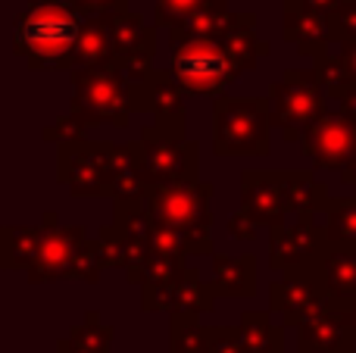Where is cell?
I'll use <instances>...</instances> for the list:
<instances>
[{
	"label": "cell",
	"mask_w": 356,
	"mask_h": 353,
	"mask_svg": "<svg viewBox=\"0 0 356 353\" xmlns=\"http://www.w3.org/2000/svg\"><path fill=\"white\" fill-rule=\"evenodd\" d=\"M325 88L316 69H284L269 88V119L284 141H300L325 116Z\"/></svg>",
	"instance_id": "obj_6"
},
{
	"label": "cell",
	"mask_w": 356,
	"mask_h": 353,
	"mask_svg": "<svg viewBox=\"0 0 356 353\" xmlns=\"http://www.w3.org/2000/svg\"><path fill=\"white\" fill-rule=\"evenodd\" d=\"M85 129L88 125L69 110L66 116H60L50 129H44V141H54L56 147H69V144H75V141H85Z\"/></svg>",
	"instance_id": "obj_30"
},
{
	"label": "cell",
	"mask_w": 356,
	"mask_h": 353,
	"mask_svg": "<svg viewBox=\"0 0 356 353\" xmlns=\"http://www.w3.org/2000/svg\"><path fill=\"white\" fill-rule=\"evenodd\" d=\"M213 185L209 181H178V185L147 188L144 210L150 225H166L181 235L188 254H213V213H209Z\"/></svg>",
	"instance_id": "obj_3"
},
{
	"label": "cell",
	"mask_w": 356,
	"mask_h": 353,
	"mask_svg": "<svg viewBox=\"0 0 356 353\" xmlns=\"http://www.w3.org/2000/svg\"><path fill=\"white\" fill-rule=\"evenodd\" d=\"M332 22V41L334 44H353L356 41V0H347L328 16Z\"/></svg>",
	"instance_id": "obj_31"
},
{
	"label": "cell",
	"mask_w": 356,
	"mask_h": 353,
	"mask_svg": "<svg viewBox=\"0 0 356 353\" xmlns=\"http://www.w3.org/2000/svg\"><path fill=\"white\" fill-rule=\"evenodd\" d=\"M297 350L300 353H353L356 331L347 322L338 300L319 310L316 316L297 325Z\"/></svg>",
	"instance_id": "obj_15"
},
{
	"label": "cell",
	"mask_w": 356,
	"mask_h": 353,
	"mask_svg": "<svg viewBox=\"0 0 356 353\" xmlns=\"http://www.w3.org/2000/svg\"><path fill=\"white\" fill-rule=\"evenodd\" d=\"M54 222L56 213H47L41 229V244H38V256L29 269V281H35V285L54 279H69L75 256L88 241L81 225H54Z\"/></svg>",
	"instance_id": "obj_13"
},
{
	"label": "cell",
	"mask_w": 356,
	"mask_h": 353,
	"mask_svg": "<svg viewBox=\"0 0 356 353\" xmlns=\"http://www.w3.org/2000/svg\"><path fill=\"white\" fill-rule=\"evenodd\" d=\"M272 235V269L278 272H291V269H309L322 260L328 247L325 229L316 225V216H303L297 219L294 225H278V229H269Z\"/></svg>",
	"instance_id": "obj_14"
},
{
	"label": "cell",
	"mask_w": 356,
	"mask_h": 353,
	"mask_svg": "<svg viewBox=\"0 0 356 353\" xmlns=\"http://www.w3.org/2000/svg\"><path fill=\"white\" fill-rule=\"evenodd\" d=\"M325 238L328 244L356 247V197L353 200H328L325 210Z\"/></svg>",
	"instance_id": "obj_27"
},
{
	"label": "cell",
	"mask_w": 356,
	"mask_h": 353,
	"mask_svg": "<svg viewBox=\"0 0 356 353\" xmlns=\"http://www.w3.org/2000/svg\"><path fill=\"white\" fill-rule=\"evenodd\" d=\"M307 10H313V13H322V16H332L334 10H338L341 3H347V0H300Z\"/></svg>",
	"instance_id": "obj_35"
},
{
	"label": "cell",
	"mask_w": 356,
	"mask_h": 353,
	"mask_svg": "<svg viewBox=\"0 0 356 353\" xmlns=\"http://www.w3.org/2000/svg\"><path fill=\"white\" fill-rule=\"evenodd\" d=\"M219 297L213 281H200L194 269H184L172 291V313H188V316H200V313L213 310V300Z\"/></svg>",
	"instance_id": "obj_24"
},
{
	"label": "cell",
	"mask_w": 356,
	"mask_h": 353,
	"mask_svg": "<svg viewBox=\"0 0 356 353\" xmlns=\"http://www.w3.org/2000/svg\"><path fill=\"white\" fill-rule=\"evenodd\" d=\"M169 347H172V353H213L216 329L197 325V316H188V313H172Z\"/></svg>",
	"instance_id": "obj_26"
},
{
	"label": "cell",
	"mask_w": 356,
	"mask_h": 353,
	"mask_svg": "<svg viewBox=\"0 0 356 353\" xmlns=\"http://www.w3.org/2000/svg\"><path fill=\"white\" fill-rule=\"evenodd\" d=\"M110 341H113V331L100 322L97 313H88L85 322L75 325L69 331V338H63L56 344L60 353H110Z\"/></svg>",
	"instance_id": "obj_25"
},
{
	"label": "cell",
	"mask_w": 356,
	"mask_h": 353,
	"mask_svg": "<svg viewBox=\"0 0 356 353\" xmlns=\"http://www.w3.org/2000/svg\"><path fill=\"white\" fill-rule=\"evenodd\" d=\"M282 38L294 44L303 56H322L332 41V22L322 13H313L300 0H284L282 6Z\"/></svg>",
	"instance_id": "obj_16"
},
{
	"label": "cell",
	"mask_w": 356,
	"mask_h": 353,
	"mask_svg": "<svg viewBox=\"0 0 356 353\" xmlns=\"http://www.w3.org/2000/svg\"><path fill=\"white\" fill-rule=\"evenodd\" d=\"M303 154L316 169L344 172L356 160V113L328 110L303 138Z\"/></svg>",
	"instance_id": "obj_11"
},
{
	"label": "cell",
	"mask_w": 356,
	"mask_h": 353,
	"mask_svg": "<svg viewBox=\"0 0 356 353\" xmlns=\"http://www.w3.org/2000/svg\"><path fill=\"white\" fill-rule=\"evenodd\" d=\"M156 25H147V19L138 13H119L113 16V50H116V72L131 88L150 81L154 69V54H156Z\"/></svg>",
	"instance_id": "obj_10"
},
{
	"label": "cell",
	"mask_w": 356,
	"mask_h": 353,
	"mask_svg": "<svg viewBox=\"0 0 356 353\" xmlns=\"http://www.w3.org/2000/svg\"><path fill=\"white\" fill-rule=\"evenodd\" d=\"M234 13L228 10V0H209L203 10H197L184 25L169 31V44L194 41V38H222V31L228 28Z\"/></svg>",
	"instance_id": "obj_22"
},
{
	"label": "cell",
	"mask_w": 356,
	"mask_h": 353,
	"mask_svg": "<svg viewBox=\"0 0 356 353\" xmlns=\"http://www.w3.org/2000/svg\"><path fill=\"white\" fill-rule=\"evenodd\" d=\"M85 19L91 16H119L129 13V0H69Z\"/></svg>",
	"instance_id": "obj_32"
},
{
	"label": "cell",
	"mask_w": 356,
	"mask_h": 353,
	"mask_svg": "<svg viewBox=\"0 0 356 353\" xmlns=\"http://www.w3.org/2000/svg\"><path fill=\"white\" fill-rule=\"evenodd\" d=\"M72 113L85 125H116L125 129L135 113L131 85L116 69H75L72 72Z\"/></svg>",
	"instance_id": "obj_8"
},
{
	"label": "cell",
	"mask_w": 356,
	"mask_h": 353,
	"mask_svg": "<svg viewBox=\"0 0 356 353\" xmlns=\"http://www.w3.org/2000/svg\"><path fill=\"white\" fill-rule=\"evenodd\" d=\"M38 244H41V229L6 225V229L0 231V256H3V266L25 269V272H29L38 256Z\"/></svg>",
	"instance_id": "obj_23"
},
{
	"label": "cell",
	"mask_w": 356,
	"mask_h": 353,
	"mask_svg": "<svg viewBox=\"0 0 356 353\" xmlns=\"http://www.w3.org/2000/svg\"><path fill=\"white\" fill-rule=\"evenodd\" d=\"M316 75H319L325 94H328V97H334V100H344L347 94L356 91V81H353L350 69H347L344 56H341V50H338V54L325 50L322 56H316Z\"/></svg>",
	"instance_id": "obj_28"
},
{
	"label": "cell",
	"mask_w": 356,
	"mask_h": 353,
	"mask_svg": "<svg viewBox=\"0 0 356 353\" xmlns=\"http://www.w3.org/2000/svg\"><path fill=\"white\" fill-rule=\"evenodd\" d=\"M131 169V150L129 144L113 141H75L69 147H60V163H56V181L66 185L79 197H94L104 194L113 197L116 179Z\"/></svg>",
	"instance_id": "obj_4"
},
{
	"label": "cell",
	"mask_w": 356,
	"mask_h": 353,
	"mask_svg": "<svg viewBox=\"0 0 356 353\" xmlns=\"http://www.w3.org/2000/svg\"><path fill=\"white\" fill-rule=\"evenodd\" d=\"M316 275L325 285L328 297L344 304L356 300V247H341V244H328L322 260L316 263Z\"/></svg>",
	"instance_id": "obj_17"
},
{
	"label": "cell",
	"mask_w": 356,
	"mask_h": 353,
	"mask_svg": "<svg viewBox=\"0 0 356 353\" xmlns=\"http://www.w3.org/2000/svg\"><path fill=\"white\" fill-rule=\"evenodd\" d=\"M131 169L147 181V188L178 185V181H197L200 160H197V144L181 138H160L141 135L129 144Z\"/></svg>",
	"instance_id": "obj_9"
},
{
	"label": "cell",
	"mask_w": 356,
	"mask_h": 353,
	"mask_svg": "<svg viewBox=\"0 0 356 353\" xmlns=\"http://www.w3.org/2000/svg\"><path fill=\"white\" fill-rule=\"evenodd\" d=\"M116 66V50H113V16H91L85 19L79 47L72 56L75 69H113Z\"/></svg>",
	"instance_id": "obj_18"
},
{
	"label": "cell",
	"mask_w": 356,
	"mask_h": 353,
	"mask_svg": "<svg viewBox=\"0 0 356 353\" xmlns=\"http://www.w3.org/2000/svg\"><path fill=\"white\" fill-rule=\"evenodd\" d=\"M341 181H344V185H350L353 191H356V160H353L350 166L344 169V172H341Z\"/></svg>",
	"instance_id": "obj_38"
},
{
	"label": "cell",
	"mask_w": 356,
	"mask_h": 353,
	"mask_svg": "<svg viewBox=\"0 0 356 353\" xmlns=\"http://www.w3.org/2000/svg\"><path fill=\"white\" fill-rule=\"evenodd\" d=\"M213 288L225 297H253L257 291V260L253 254L213 256Z\"/></svg>",
	"instance_id": "obj_19"
},
{
	"label": "cell",
	"mask_w": 356,
	"mask_h": 353,
	"mask_svg": "<svg viewBox=\"0 0 356 353\" xmlns=\"http://www.w3.org/2000/svg\"><path fill=\"white\" fill-rule=\"evenodd\" d=\"M269 100L225 97L213 106V150L219 156H266L269 154Z\"/></svg>",
	"instance_id": "obj_5"
},
{
	"label": "cell",
	"mask_w": 356,
	"mask_h": 353,
	"mask_svg": "<svg viewBox=\"0 0 356 353\" xmlns=\"http://www.w3.org/2000/svg\"><path fill=\"white\" fill-rule=\"evenodd\" d=\"M209 0H156L154 6V25L156 28H178L184 25L197 10H203Z\"/></svg>",
	"instance_id": "obj_29"
},
{
	"label": "cell",
	"mask_w": 356,
	"mask_h": 353,
	"mask_svg": "<svg viewBox=\"0 0 356 353\" xmlns=\"http://www.w3.org/2000/svg\"><path fill=\"white\" fill-rule=\"evenodd\" d=\"M341 310H344V316H347V322H350V329L356 331V300H344V304H341Z\"/></svg>",
	"instance_id": "obj_37"
},
{
	"label": "cell",
	"mask_w": 356,
	"mask_h": 353,
	"mask_svg": "<svg viewBox=\"0 0 356 353\" xmlns=\"http://www.w3.org/2000/svg\"><path fill=\"white\" fill-rule=\"evenodd\" d=\"M341 56H344L347 69H350V75H353V81H356V41L353 44H341Z\"/></svg>",
	"instance_id": "obj_36"
},
{
	"label": "cell",
	"mask_w": 356,
	"mask_h": 353,
	"mask_svg": "<svg viewBox=\"0 0 356 353\" xmlns=\"http://www.w3.org/2000/svg\"><path fill=\"white\" fill-rule=\"evenodd\" d=\"M213 353H247L238 329H216V347Z\"/></svg>",
	"instance_id": "obj_33"
},
{
	"label": "cell",
	"mask_w": 356,
	"mask_h": 353,
	"mask_svg": "<svg viewBox=\"0 0 356 353\" xmlns=\"http://www.w3.org/2000/svg\"><path fill=\"white\" fill-rule=\"evenodd\" d=\"M56 353H60V350H56Z\"/></svg>",
	"instance_id": "obj_39"
},
{
	"label": "cell",
	"mask_w": 356,
	"mask_h": 353,
	"mask_svg": "<svg viewBox=\"0 0 356 353\" xmlns=\"http://www.w3.org/2000/svg\"><path fill=\"white\" fill-rule=\"evenodd\" d=\"M85 16L69 0H29L13 22V47L29 69L72 72Z\"/></svg>",
	"instance_id": "obj_1"
},
{
	"label": "cell",
	"mask_w": 356,
	"mask_h": 353,
	"mask_svg": "<svg viewBox=\"0 0 356 353\" xmlns=\"http://www.w3.org/2000/svg\"><path fill=\"white\" fill-rule=\"evenodd\" d=\"M222 41H225V47L232 50V56H234L241 72L253 69L259 56L269 54V44L259 41V35H257V16H253V13H234L228 28L222 31Z\"/></svg>",
	"instance_id": "obj_20"
},
{
	"label": "cell",
	"mask_w": 356,
	"mask_h": 353,
	"mask_svg": "<svg viewBox=\"0 0 356 353\" xmlns=\"http://www.w3.org/2000/svg\"><path fill=\"white\" fill-rule=\"evenodd\" d=\"M332 304L325 285L319 281L316 269H291L278 272V279L269 288V310L282 319L284 325H300L303 319L316 316L319 310Z\"/></svg>",
	"instance_id": "obj_12"
},
{
	"label": "cell",
	"mask_w": 356,
	"mask_h": 353,
	"mask_svg": "<svg viewBox=\"0 0 356 353\" xmlns=\"http://www.w3.org/2000/svg\"><path fill=\"white\" fill-rule=\"evenodd\" d=\"M228 235L238 238V241H253V238H257V229H253V222L244 216V213H234V216L228 219Z\"/></svg>",
	"instance_id": "obj_34"
},
{
	"label": "cell",
	"mask_w": 356,
	"mask_h": 353,
	"mask_svg": "<svg viewBox=\"0 0 356 353\" xmlns=\"http://www.w3.org/2000/svg\"><path fill=\"white\" fill-rule=\"evenodd\" d=\"M328 194L309 172H266V169H247L241 179V213L253 225H284L288 213L316 216L325 210Z\"/></svg>",
	"instance_id": "obj_2"
},
{
	"label": "cell",
	"mask_w": 356,
	"mask_h": 353,
	"mask_svg": "<svg viewBox=\"0 0 356 353\" xmlns=\"http://www.w3.org/2000/svg\"><path fill=\"white\" fill-rule=\"evenodd\" d=\"M238 331L247 353H284V329L272 322V310L244 313Z\"/></svg>",
	"instance_id": "obj_21"
},
{
	"label": "cell",
	"mask_w": 356,
	"mask_h": 353,
	"mask_svg": "<svg viewBox=\"0 0 356 353\" xmlns=\"http://www.w3.org/2000/svg\"><path fill=\"white\" fill-rule=\"evenodd\" d=\"M169 72L184 94L222 97L225 88L241 75V69L222 38H194V41L172 44Z\"/></svg>",
	"instance_id": "obj_7"
}]
</instances>
